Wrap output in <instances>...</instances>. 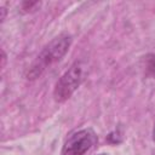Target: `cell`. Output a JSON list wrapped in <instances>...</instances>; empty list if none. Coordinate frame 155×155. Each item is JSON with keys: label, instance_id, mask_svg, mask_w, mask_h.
I'll list each match as a JSON object with an SVG mask.
<instances>
[{"label": "cell", "instance_id": "4", "mask_svg": "<svg viewBox=\"0 0 155 155\" xmlns=\"http://www.w3.org/2000/svg\"><path fill=\"white\" fill-rule=\"evenodd\" d=\"M144 70L147 76L155 79V53H148L144 57Z\"/></svg>", "mask_w": 155, "mask_h": 155}, {"label": "cell", "instance_id": "6", "mask_svg": "<svg viewBox=\"0 0 155 155\" xmlns=\"http://www.w3.org/2000/svg\"><path fill=\"white\" fill-rule=\"evenodd\" d=\"M153 139L155 142V122H154V127H153Z\"/></svg>", "mask_w": 155, "mask_h": 155}, {"label": "cell", "instance_id": "3", "mask_svg": "<svg viewBox=\"0 0 155 155\" xmlns=\"http://www.w3.org/2000/svg\"><path fill=\"white\" fill-rule=\"evenodd\" d=\"M97 143V134L91 128H82L71 133L62 147L61 155H85Z\"/></svg>", "mask_w": 155, "mask_h": 155}, {"label": "cell", "instance_id": "5", "mask_svg": "<svg viewBox=\"0 0 155 155\" xmlns=\"http://www.w3.org/2000/svg\"><path fill=\"white\" fill-rule=\"evenodd\" d=\"M39 5H40V2H38V1H35V2H23V10L29 11V10H33L34 6H39Z\"/></svg>", "mask_w": 155, "mask_h": 155}, {"label": "cell", "instance_id": "1", "mask_svg": "<svg viewBox=\"0 0 155 155\" xmlns=\"http://www.w3.org/2000/svg\"><path fill=\"white\" fill-rule=\"evenodd\" d=\"M73 38L68 33H62L53 38L36 56L34 62L29 65L27 70V79L35 80L42 75V73L50 68L52 64L59 62L69 51Z\"/></svg>", "mask_w": 155, "mask_h": 155}, {"label": "cell", "instance_id": "7", "mask_svg": "<svg viewBox=\"0 0 155 155\" xmlns=\"http://www.w3.org/2000/svg\"><path fill=\"white\" fill-rule=\"evenodd\" d=\"M98 155H109V154H104V153H102V154H98Z\"/></svg>", "mask_w": 155, "mask_h": 155}, {"label": "cell", "instance_id": "2", "mask_svg": "<svg viewBox=\"0 0 155 155\" xmlns=\"http://www.w3.org/2000/svg\"><path fill=\"white\" fill-rule=\"evenodd\" d=\"M85 76V67L81 62H75L57 81L54 90H53V97L56 102L63 103L67 99L71 97V94L78 90V87L81 85Z\"/></svg>", "mask_w": 155, "mask_h": 155}]
</instances>
